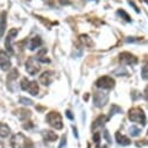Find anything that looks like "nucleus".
I'll list each match as a JSON object with an SVG mask.
<instances>
[{"label":"nucleus","instance_id":"nucleus-1","mask_svg":"<svg viewBox=\"0 0 148 148\" xmlns=\"http://www.w3.org/2000/svg\"><path fill=\"white\" fill-rule=\"evenodd\" d=\"M11 146L12 148H33L32 141L27 139L22 133H16L12 136Z\"/></svg>","mask_w":148,"mask_h":148},{"label":"nucleus","instance_id":"nucleus-2","mask_svg":"<svg viewBox=\"0 0 148 148\" xmlns=\"http://www.w3.org/2000/svg\"><path fill=\"white\" fill-rule=\"evenodd\" d=\"M128 118L133 123H138V124H141V125H145L146 124L145 112L142 111V108H140V107H133V108H131L130 112H128Z\"/></svg>","mask_w":148,"mask_h":148},{"label":"nucleus","instance_id":"nucleus-3","mask_svg":"<svg viewBox=\"0 0 148 148\" xmlns=\"http://www.w3.org/2000/svg\"><path fill=\"white\" fill-rule=\"evenodd\" d=\"M46 119H47V123L51 127H54L56 130H62L63 128L62 117H61V114L58 112H54V111H51V112H49L47 114V118Z\"/></svg>","mask_w":148,"mask_h":148},{"label":"nucleus","instance_id":"nucleus-4","mask_svg":"<svg viewBox=\"0 0 148 148\" xmlns=\"http://www.w3.org/2000/svg\"><path fill=\"white\" fill-rule=\"evenodd\" d=\"M21 89L25 91H28L32 96H36L39 93V85L36 82H29L27 78H23L21 81Z\"/></svg>","mask_w":148,"mask_h":148},{"label":"nucleus","instance_id":"nucleus-5","mask_svg":"<svg viewBox=\"0 0 148 148\" xmlns=\"http://www.w3.org/2000/svg\"><path fill=\"white\" fill-rule=\"evenodd\" d=\"M26 70L29 75H36L40 71V63L36 57H29L26 62Z\"/></svg>","mask_w":148,"mask_h":148},{"label":"nucleus","instance_id":"nucleus-6","mask_svg":"<svg viewBox=\"0 0 148 148\" xmlns=\"http://www.w3.org/2000/svg\"><path fill=\"white\" fill-rule=\"evenodd\" d=\"M114 79L110 76H103L100 78L97 79L96 82V86L100 88V89H112L114 86Z\"/></svg>","mask_w":148,"mask_h":148},{"label":"nucleus","instance_id":"nucleus-7","mask_svg":"<svg viewBox=\"0 0 148 148\" xmlns=\"http://www.w3.org/2000/svg\"><path fill=\"white\" fill-rule=\"evenodd\" d=\"M119 61L125 65H134V64L138 63V58L134 55H132L131 53H127V51L121 53L119 55Z\"/></svg>","mask_w":148,"mask_h":148},{"label":"nucleus","instance_id":"nucleus-8","mask_svg":"<svg viewBox=\"0 0 148 148\" xmlns=\"http://www.w3.org/2000/svg\"><path fill=\"white\" fill-rule=\"evenodd\" d=\"M18 33H19V29H18V28H12V29H10V32H8V34H7V38H6V41H5V46H6L7 51H10L11 54H13L12 41L14 40V38L18 35Z\"/></svg>","mask_w":148,"mask_h":148},{"label":"nucleus","instance_id":"nucleus-9","mask_svg":"<svg viewBox=\"0 0 148 148\" xmlns=\"http://www.w3.org/2000/svg\"><path fill=\"white\" fill-rule=\"evenodd\" d=\"M108 100V96L104 92H96L93 93V104L97 107H103Z\"/></svg>","mask_w":148,"mask_h":148},{"label":"nucleus","instance_id":"nucleus-10","mask_svg":"<svg viewBox=\"0 0 148 148\" xmlns=\"http://www.w3.org/2000/svg\"><path fill=\"white\" fill-rule=\"evenodd\" d=\"M10 68H11V60L8 54L4 50H0V69L7 71L10 70Z\"/></svg>","mask_w":148,"mask_h":148},{"label":"nucleus","instance_id":"nucleus-11","mask_svg":"<svg viewBox=\"0 0 148 148\" xmlns=\"http://www.w3.org/2000/svg\"><path fill=\"white\" fill-rule=\"evenodd\" d=\"M54 79L53 71H45L42 75L40 76V83L43 85H49Z\"/></svg>","mask_w":148,"mask_h":148},{"label":"nucleus","instance_id":"nucleus-12","mask_svg":"<svg viewBox=\"0 0 148 148\" xmlns=\"http://www.w3.org/2000/svg\"><path fill=\"white\" fill-rule=\"evenodd\" d=\"M6 26H7V13L3 12L0 14V38L4 35L6 30Z\"/></svg>","mask_w":148,"mask_h":148},{"label":"nucleus","instance_id":"nucleus-13","mask_svg":"<svg viewBox=\"0 0 148 148\" xmlns=\"http://www.w3.org/2000/svg\"><path fill=\"white\" fill-rule=\"evenodd\" d=\"M116 140H117V142H118L119 145H121V146H128V145H131V140H130L127 136L120 134L119 132L116 133Z\"/></svg>","mask_w":148,"mask_h":148},{"label":"nucleus","instance_id":"nucleus-14","mask_svg":"<svg viewBox=\"0 0 148 148\" xmlns=\"http://www.w3.org/2000/svg\"><path fill=\"white\" fill-rule=\"evenodd\" d=\"M41 45H42V40H41L40 36H34V38L30 40V42H29V49L30 50H35L36 48L41 47Z\"/></svg>","mask_w":148,"mask_h":148},{"label":"nucleus","instance_id":"nucleus-15","mask_svg":"<svg viewBox=\"0 0 148 148\" xmlns=\"http://www.w3.org/2000/svg\"><path fill=\"white\" fill-rule=\"evenodd\" d=\"M47 49H41L38 55H36V60H38L40 63H49V58H47Z\"/></svg>","mask_w":148,"mask_h":148},{"label":"nucleus","instance_id":"nucleus-16","mask_svg":"<svg viewBox=\"0 0 148 148\" xmlns=\"http://www.w3.org/2000/svg\"><path fill=\"white\" fill-rule=\"evenodd\" d=\"M42 135H43L45 140H48V141H51V142L57 140V134L55 132H53V131H49V130L43 131L42 132Z\"/></svg>","mask_w":148,"mask_h":148},{"label":"nucleus","instance_id":"nucleus-17","mask_svg":"<svg viewBox=\"0 0 148 148\" xmlns=\"http://www.w3.org/2000/svg\"><path fill=\"white\" fill-rule=\"evenodd\" d=\"M107 120H108V119H107L105 116H99V117L96 119V121L92 124V130H96V128H98V127L103 126Z\"/></svg>","mask_w":148,"mask_h":148},{"label":"nucleus","instance_id":"nucleus-18","mask_svg":"<svg viewBox=\"0 0 148 148\" xmlns=\"http://www.w3.org/2000/svg\"><path fill=\"white\" fill-rule=\"evenodd\" d=\"M11 128L8 127V125L4 124V123H0V136L1 138H6L10 135Z\"/></svg>","mask_w":148,"mask_h":148},{"label":"nucleus","instance_id":"nucleus-19","mask_svg":"<svg viewBox=\"0 0 148 148\" xmlns=\"http://www.w3.org/2000/svg\"><path fill=\"white\" fill-rule=\"evenodd\" d=\"M30 117V111H27V110H20L19 111V118L21 120H26Z\"/></svg>","mask_w":148,"mask_h":148},{"label":"nucleus","instance_id":"nucleus-20","mask_svg":"<svg viewBox=\"0 0 148 148\" xmlns=\"http://www.w3.org/2000/svg\"><path fill=\"white\" fill-rule=\"evenodd\" d=\"M120 112H123L121 107H119L118 105H112V107H111V112H110V116H108V118H107V119H110V118L112 117L113 114H116V113H120Z\"/></svg>","mask_w":148,"mask_h":148},{"label":"nucleus","instance_id":"nucleus-21","mask_svg":"<svg viewBox=\"0 0 148 148\" xmlns=\"http://www.w3.org/2000/svg\"><path fill=\"white\" fill-rule=\"evenodd\" d=\"M18 76H19V71H18V69H13V70H11V71H10L7 79H8V82H11V81H13V79L18 78Z\"/></svg>","mask_w":148,"mask_h":148},{"label":"nucleus","instance_id":"nucleus-22","mask_svg":"<svg viewBox=\"0 0 148 148\" xmlns=\"http://www.w3.org/2000/svg\"><path fill=\"white\" fill-rule=\"evenodd\" d=\"M140 133H141V131H140L139 127H136V126H131L130 127V134L132 136H138V135H140Z\"/></svg>","mask_w":148,"mask_h":148},{"label":"nucleus","instance_id":"nucleus-23","mask_svg":"<svg viewBox=\"0 0 148 148\" xmlns=\"http://www.w3.org/2000/svg\"><path fill=\"white\" fill-rule=\"evenodd\" d=\"M118 14H119L124 20H126V21H128V22H131V21H132L131 16H130V15H128L124 10H119V11H118Z\"/></svg>","mask_w":148,"mask_h":148},{"label":"nucleus","instance_id":"nucleus-24","mask_svg":"<svg viewBox=\"0 0 148 148\" xmlns=\"http://www.w3.org/2000/svg\"><path fill=\"white\" fill-rule=\"evenodd\" d=\"M81 41H82L84 45L91 46V40H90V38H89L88 35H81Z\"/></svg>","mask_w":148,"mask_h":148},{"label":"nucleus","instance_id":"nucleus-25","mask_svg":"<svg viewBox=\"0 0 148 148\" xmlns=\"http://www.w3.org/2000/svg\"><path fill=\"white\" fill-rule=\"evenodd\" d=\"M19 101H20L21 104H23V105H32V104H33V101H32L30 99L25 98V97H21V98L19 99Z\"/></svg>","mask_w":148,"mask_h":148},{"label":"nucleus","instance_id":"nucleus-26","mask_svg":"<svg viewBox=\"0 0 148 148\" xmlns=\"http://www.w3.org/2000/svg\"><path fill=\"white\" fill-rule=\"evenodd\" d=\"M141 75H142V78L143 79H148V66H143L142 68Z\"/></svg>","mask_w":148,"mask_h":148},{"label":"nucleus","instance_id":"nucleus-27","mask_svg":"<svg viewBox=\"0 0 148 148\" xmlns=\"http://www.w3.org/2000/svg\"><path fill=\"white\" fill-rule=\"evenodd\" d=\"M65 146H66V135H63L61 139V143H60L58 148H64Z\"/></svg>","mask_w":148,"mask_h":148},{"label":"nucleus","instance_id":"nucleus-28","mask_svg":"<svg viewBox=\"0 0 148 148\" xmlns=\"http://www.w3.org/2000/svg\"><path fill=\"white\" fill-rule=\"evenodd\" d=\"M93 140H95L96 145L98 146V145H99V141H100V134H99V133H95V134H93Z\"/></svg>","mask_w":148,"mask_h":148},{"label":"nucleus","instance_id":"nucleus-29","mask_svg":"<svg viewBox=\"0 0 148 148\" xmlns=\"http://www.w3.org/2000/svg\"><path fill=\"white\" fill-rule=\"evenodd\" d=\"M128 4H130V5H131V6L133 7V8H134V11H135L136 13H139V12H140V10L138 8V6H136V5H135V4H134V3L132 1V0H128Z\"/></svg>","mask_w":148,"mask_h":148},{"label":"nucleus","instance_id":"nucleus-30","mask_svg":"<svg viewBox=\"0 0 148 148\" xmlns=\"http://www.w3.org/2000/svg\"><path fill=\"white\" fill-rule=\"evenodd\" d=\"M104 136H105V139H106L107 142H111V138L108 135V131L107 130H104Z\"/></svg>","mask_w":148,"mask_h":148},{"label":"nucleus","instance_id":"nucleus-31","mask_svg":"<svg viewBox=\"0 0 148 148\" xmlns=\"http://www.w3.org/2000/svg\"><path fill=\"white\" fill-rule=\"evenodd\" d=\"M65 114H66V117L69 118V119H73V116H72V113H71V111H66V112H65Z\"/></svg>","mask_w":148,"mask_h":148},{"label":"nucleus","instance_id":"nucleus-32","mask_svg":"<svg viewBox=\"0 0 148 148\" xmlns=\"http://www.w3.org/2000/svg\"><path fill=\"white\" fill-rule=\"evenodd\" d=\"M126 41L127 42H136V41H140V39H133V38H131V39H127Z\"/></svg>","mask_w":148,"mask_h":148},{"label":"nucleus","instance_id":"nucleus-33","mask_svg":"<svg viewBox=\"0 0 148 148\" xmlns=\"http://www.w3.org/2000/svg\"><path fill=\"white\" fill-rule=\"evenodd\" d=\"M73 134H75L76 138H78V133H77V128L76 127H73Z\"/></svg>","mask_w":148,"mask_h":148},{"label":"nucleus","instance_id":"nucleus-34","mask_svg":"<svg viewBox=\"0 0 148 148\" xmlns=\"http://www.w3.org/2000/svg\"><path fill=\"white\" fill-rule=\"evenodd\" d=\"M145 96H146V98H148V86L145 89Z\"/></svg>","mask_w":148,"mask_h":148},{"label":"nucleus","instance_id":"nucleus-35","mask_svg":"<svg viewBox=\"0 0 148 148\" xmlns=\"http://www.w3.org/2000/svg\"><path fill=\"white\" fill-rule=\"evenodd\" d=\"M61 4H68V0H60Z\"/></svg>","mask_w":148,"mask_h":148},{"label":"nucleus","instance_id":"nucleus-36","mask_svg":"<svg viewBox=\"0 0 148 148\" xmlns=\"http://www.w3.org/2000/svg\"><path fill=\"white\" fill-rule=\"evenodd\" d=\"M0 148H4V145H3L1 142H0Z\"/></svg>","mask_w":148,"mask_h":148},{"label":"nucleus","instance_id":"nucleus-37","mask_svg":"<svg viewBox=\"0 0 148 148\" xmlns=\"http://www.w3.org/2000/svg\"><path fill=\"white\" fill-rule=\"evenodd\" d=\"M145 1H146V3H147V4H148V0H145Z\"/></svg>","mask_w":148,"mask_h":148}]
</instances>
